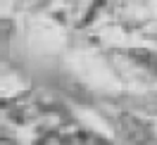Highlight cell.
Listing matches in <instances>:
<instances>
[{
	"mask_svg": "<svg viewBox=\"0 0 157 145\" xmlns=\"http://www.w3.org/2000/svg\"><path fill=\"white\" fill-rule=\"evenodd\" d=\"M102 2H105V0H93V5H90V10L86 12V17H83V21H81V26H88L90 21H93V17H95L98 10L102 7Z\"/></svg>",
	"mask_w": 157,
	"mask_h": 145,
	"instance_id": "4",
	"label": "cell"
},
{
	"mask_svg": "<svg viewBox=\"0 0 157 145\" xmlns=\"http://www.w3.org/2000/svg\"><path fill=\"white\" fill-rule=\"evenodd\" d=\"M119 126H121V131H124V135H126L131 143L136 145H147L152 138H155V133H152V128L145 124V121H140L138 116L133 114H119Z\"/></svg>",
	"mask_w": 157,
	"mask_h": 145,
	"instance_id": "1",
	"label": "cell"
},
{
	"mask_svg": "<svg viewBox=\"0 0 157 145\" xmlns=\"http://www.w3.org/2000/svg\"><path fill=\"white\" fill-rule=\"evenodd\" d=\"M62 88H64V93H67L69 97L78 100L81 105H90V93H88V88H86V86H81L78 81L64 78V81H62Z\"/></svg>",
	"mask_w": 157,
	"mask_h": 145,
	"instance_id": "3",
	"label": "cell"
},
{
	"mask_svg": "<svg viewBox=\"0 0 157 145\" xmlns=\"http://www.w3.org/2000/svg\"><path fill=\"white\" fill-rule=\"evenodd\" d=\"M128 57L133 59L136 64L145 67L147 71H152L157 76V52H152V50H147V48H131L128 50Z\"/></svg>",
	"mask_w": 157,
	"mask_h": 145,
	"instance_id": "2",
	"label": "cell"
}]
</instances>
